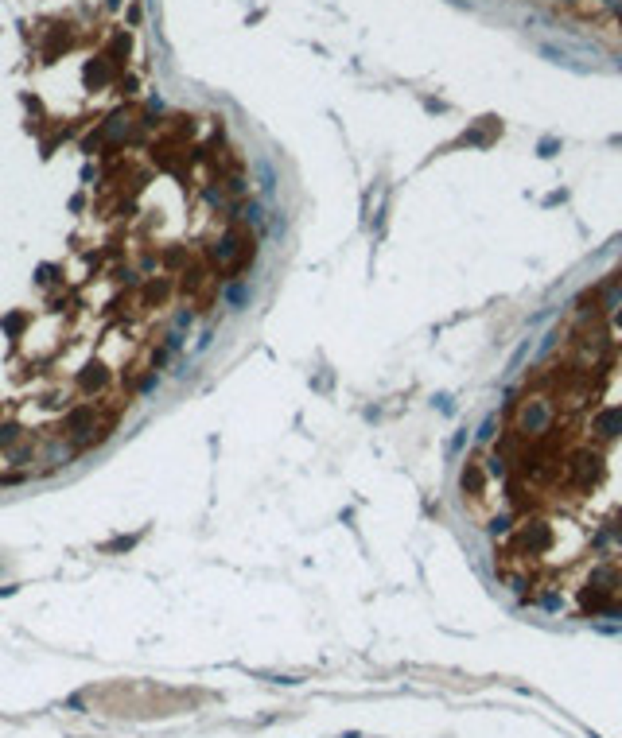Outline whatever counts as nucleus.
Instances as JSON below:
<instances>
[{"label":"nucleus","instance_id":"f257e3e1","mask_svg":"<svg viewBox=\"0 0 622 738\" xmlns=\"http://www.w3.org/2000/svg\"><path fill=\"white\" fill-rule=\"evenodd\" d=\"M498 548L517 560L541 563V568H560L564 560H576L583 552V532L572 521L556 517V509H541L529 517H517V525Z\"/></svg>","mask_w":622,"mask_h":738},{"label":"nucleus","instance_id":"f03ea898","mask_svg":"<svg viewBox=\"0 0 622 738\" xmlns=\"http://www.w3.org/2000/svg\"><path fill=\"white\" fill-rule=\"evenodd\" d=\"M607 478V462H603V447L595 443H576L572 451L564 455V467H560V482H556L552 490V505H564L568 497H588L595 494L599 486H603Z\"/></svg>","mask_w":622,"mask_h":738},{"label":"nucleus","instance_id":"20e7f679","mask_svg":"<svg viewBox=\"0 0 622 738\" xmlns=\"http://www.w3.org/2000/svg\"><path fill=\"white\" fill-rule=\"evenodd\" d=\"M622 436V408H599L588 424V443H611Z\"/></svg>","mask_w":622,"mask_h":738},{"label":"nucleus","instance_id":"7ed1b4c3","mask_svg":"<svg viewBox=\"0 0 622 738\" xmlns=\"http://www.w3.org/2000/svg\"><path fill=\"white\" fill-rule=\"evenodd\" d=\"M498 474V467H490L482 455H471V459L463 462V474H459V490L467 502H475L482 509V497L490 494V478Z\"/></svg>","mask_w":622,"mask_h":738}]
</instances>
